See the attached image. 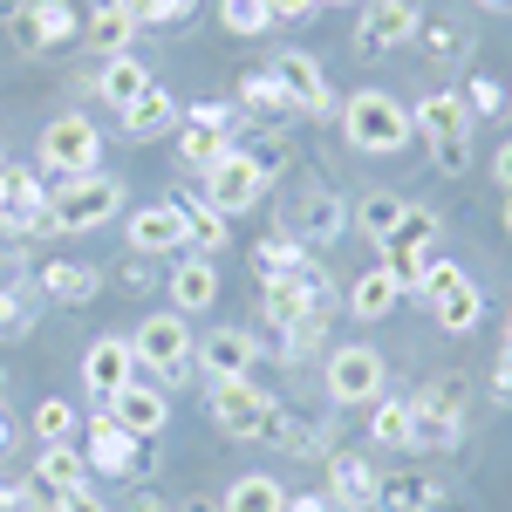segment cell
<instances>
[{
    "label": "cell",
    "instance_id": "cell-1",
    "mask_svg": "<svg viewBox=\"0 0 512 512\" xmlns=\"http://www.w3.org/2000/svg\"><path fill=\"white\" fill-rule=\"evenodd\" d=\"M342 137L362 158H396V151H410L417 130H410V110L396 103L390 89H355L342 103Z\"/></svg>",
    "mask_w": 512,
    "mask_h": 512
},
{
    "label": "cell",
    "instance_id": "cell-2",
    "mask_svg": "<svg viewBox=\"0 0 512 512\" xmlns=\"http://www.w3.org/2000/svg\"><path fill=\"white\" fill-rule=\"evenodd\" d=\"M123 198H130L123 178H103V171L62 178V185H48V233H96L123 212Z\"/></svg>",
    "mask_w": 512,
    "mask_h": 512
},
{
    "label": "cell",
    "instance_id": "cell-3",
    "mask_svg": "<svg viewBox=\"0 0 512 512\" xmlns=\"http://www.w3.org/2000/svg\"><path fill=\"white\" fill-rule=\"evenodd\" d=\"M103 164V130L82 117V110H62V117L41 130V144H35V171L41 178H89Z\"/></svg>",
    "mask_w": 512,
    "mask_h": 512
},
{
    "label": "cell",
    "instance_id": "cell-4",
    "mask_svg": "<svg viewBox=\"0 0 512 512\" xmlns=\"http://www.w3.org/2000/svg\"><path fill=\"white\" fill-rule=\"evenodd\" d=\"M130 349H137V369H151L158 376V390H171V383H185L198 369V342H192V328H185V315H151L137 335H130Z\"/></svg>",
    "mask_w": 512,
    "mask_h": 512
},
{
    "label": "cell",
    "instance_id": "cell-5",
    "mask_svg": "<svg viewBox=\"0 0 512 512\" xmlns=\"http://www.w3.org/2000/svg\"><path fill=\"white\" fill-rule=\"evenodd\" d=\"M205 417H212V431L219 437H267V417H274V396L260 390L253 376H233V383H212L205 396Z\"/></svg>",
    "mask_w": 512,
    "mask_h": 512
},
{
    "label": "cell",
    "instance_id": "cell-6",
    "mask_svg": "<svg viewBox=\"0 0 512 512\" xmlns=\"http://www.w3.org/2000/svg\"><path fill=\"white\" fill-rule=\"evenodd\" d=\"M198 192H205V205H212V212L239 219V212H253V205L267 198V171L253 164V151H239V144H233L226 158L205 171V185H198Z\"/></svg>",
    "mask_w": 512,
    "mask_h": 512
},
{
    "label": "cell",
    "instance_id": "cell-7",
    "mask_svg": "<svg viewBox=\"0 0 512 512\" xmlns=\"http://www.w3.org/2000/svg\"><path fill=\"white\" fill-rule=\"evenodd\" d=\"M437 260H444V246H437V212L410 205V212H403V226L390 233V246H383V267H390L403 287H417Z\"/></svg>",
    "mask_w": 512,
    "mask_h": 512
},
{
    "label": "cell",
    "instance_id": "cell-8",
    "mask_svg": "<svg viewBox=\"0 0 512 512\" xmlns=\"http://www.w3.org/2000/svg\"><path fill=\"white\" fill-rule=\"evenodd\" d=\"M123 239H130L137 260H171L178 246H192V226H185L178 198H158V205H137V212L123 219Z\"/></svg>",
    "mask_w": 512,
    "mask_h": 512
},
{
    "label": "cell",
    "instance_id": "cell-9",
    "mask_svg": "<svg viewBox=\"0 0 512 512\" xmlns=\"http://www.w3.org/2000/svg\"><path fill=\"white\" fill-rule=\"evenodd\" d=\"M267 76L287 96V110H308V117H328L335 110V89H328V76H321V62L308 48H280L274 62H267Z\"/></svg>",
    "mask_w": 512,
    "mask_h": 512
},
{
    "label": "cell",
    "instance_id": "cell-10",
    "mask_svg": "<svg viewBox=\"0 0 512 512\" xmlns=\"http://www.w3.org/2000/svg\"><path fill=\"white\" fill-rule=\"evenodd\" d=\"M82 458L96 478H137L144 472V437H130L110 410H96L89 431H82Z\"/></svg>",
    "mask_w": 512,
    "mask_h": 512
},
{
    "label": "cell",
    "instance_id": "cell-11",
    "mask_svg": "<svg viewBox=\"0 0 512 512\" xmlns=\"http://www.w3.org/2000/svg\"><path fill=\"white\" fill-rule=\"evenodd\" d=\"M7 28H14V41H21V55H55V48L82 41V14L69 7V0H28Z\"/></svg>",
    "mask_w": 512,
    "mask_h": 512
},
{
    "label": "cell",
    "instance_id": "cell-12",
    "mask_svg": "<svg viewBox=\"0 0 512 512\" xmlns=\"http://www.w3.org/2000/svg\"><path fill=\"white\" fill-rule=\"evenodd\" d=\"M424 28V0H369L355 21V55H390Z\"/></svg>",
    "mask_w": 512,
    "mask_h": 512
},
{
    "label": "cell",
    "instance_id": "cell-13",
    "mask_svg": "<svg viewBox=\"0 0 512 512\" xmlns=\"http://www.w3.org/2000/svg\"><path fill=\"white\" fill-rule=\"evenodd\" d=\"M233 110L226 103H192L185 123H178V158L192 164V171H212V164L233 151Z\"/></svg>",
    "mask_w": 512,
    "mask_h": 512
},
{
    "label": "cell",
    "instance_id": "cell-14",
    "mask_svg": "<svg viewBox=\"0 0 512 512\" xmlns=\"http://www.w3.org/2000/svg\"><path fill=\"white\" fill-rule=\"evenodd\" d=\"M383 396V355L369 342L328 349V403H376Z\"/></svg>",
    "mask_w": 512,
    "mask_h": 512
},
{
    "label": "cell",
    "instance_id": "cell-15",
    "mask_svg": "<svg viewBox=\"0 0 512 512\" xmlns=\"http://www.w3.org/2000/svg\"><path fill=\"white\" fill-rule=\"evenodd\" d=\"M89 485V458H82L76 444H41L35 465H28V492H35L41 512H55L69 492H82Z\"/></svg>",
    "mask_w": 512,
    "mask_h": 512
},
{
    "label": "cell",
    "instance_id": "cell-16",
    "mask_svg": "<svg viewBox=\"0 0 512 512\" xmlns=\"http://www.w3.org/2000/svg\"><path fill=\"white\" fill-rule=\"evenodd\" d=\"M144 369H137V349H130V335H96L89 349H82V390L96 396V403H110L117 390H130Z\"/></svg>",
    "mask_w": 512,
    "mask_h": 512
},
{
    "label": "cell",
    "instance_id": "cell-17",
    "mask_svg": "<svg viewBox=\"0 0 512 512\" xmlns=\"http://www.w3.org/2000/svg\"><path fill=\"white\" fill-rule=\"evenodd\" d=\"M342 233H349V205L335 198V185H308V192L294 198V219H287V239H301L308 253H321V246H335Z\"/></svg>",
    "mask_w": 512,
    "mask_h": 512
},
{
    "label": "cell",
    "instance_id": "cell-18",
    "mask_svg": "<svg viewBox=\"0 0 512 512\" xmlns=\"http://www.w3.org/2000/svg\"><path fill=\"white\" fill-rule=\"evenodd\" d=\"M335 512H376L383 506V472L369 465V458H355V451H342V458H328V492H321Z\"/></svg>",
    "mask_w": 512,
    "mask_h": 512
},
{
    "label": "cell",
    "instance_id": "cell-19",
    "mask_svg": "<svg viewBox=\"0 0 512 512\" xmlns=\"http://www.w3.org/2000/svg\"><path fill=\"white\" fill-rule=\"evenodd\" d=\"M164 294H171V315H205V308H219V260H171V274H164Z\"/></svg>",
    "mask_w": 512,
    "mask_h": 512
},
{
    "label": "cell",
    "instance_id": "cell-20",
    "mask_svg": "<svg viewBox=\"0 0 512 512\" xmlns=\"http://www.w3.org/2000/svg\"><path fill=\"white\" fill-rule=\"evenodd\" d=\"M410 130H417V137H424V144L437 151V144H458V137H472L478 123H472V110H465V96H458V89H431V96L410 110Z\"/></svg>",
    "mask_w": 512,
    "mask_h": 512
},
{
    "label": "cell",
    "instance_id": "cell-21",
    "mask_svg": "<svg viewBox=\"0 0 512 512\" xmlns=\"http://www.w3.org/2000/svg\"><path fill=\"white\" fill-rule=\"evenodd\" d=\"M253 362H260V342H253L246 328H212V335L198 342V369H205V383L253 376Z\"/></svg>",
    "mask_w": 512,
    "mask_h": 512
},
{
    "label": "cell",
    "instance_id": "cell-22",
    "mask_svg": "<svg viewBox=\"0 0 512 512\" xmlns=\"http://www.w3.org/2000/svg\"><path fill=\"white\" fill-rule=\"evenodd\" d=\"M103 410H110V417H117L130 437H164V424H171V403H164V390H158V383H144V376H137L130 390H117Z\"/></svg>",
    "mask_w": 512,
    "mask_h": 512
},
{
    "label": "cell",
    "instance_id": "cell-23",
    "mask_svg": "<svg viewBox=\"0 0 512 512\" xmlns=\"http://www.w3.org/2000/svg\"><path fill=\"white\" fill-rule=\"evenodd\" d=\"M178 123H185V110H178V96L158 82V89H144V96L123 110V137H130V144H151V137L178 130Z\"/></svg>",
    "mask_w": 512,
    "mask_h": 512
},
{
    "label": "cell",
    "instance_id": "cell-24",
    "mask_svg": "<svg viewBox=\"0 0 512 512\" xmlns=\"http://www.w3.org/2000/svg\"><path fill=\"white\" fill-rule=\"evenodd\" d=\"M144 89H158V76H151V62H137V55H110V62L96 69V96H103L117 117L144 96Z\"/></svg>",
    "mask_w": 512,
    "mask_h": 512
},
{
    "label": "cell",
    "instance_id": "cell-25",
    "mask_svg": "<svg viewBox=\"0 0 512 512\" xmlns=\"http://www.w3.org/2000/svg\"><path fill=\"white\" fill-rule=\"evenodd\" d=\"M35 287L48 301H62V308H82V301H96L103 294V274L89 267V260H48L35 274Z\"/></svg>",
    "mask_w": 512,
    "mask_h": 512
},
{
    "label": "cell",
    "instance_id": "cell-26",
    "mask_svg": "<svg viewBox=\"0 0 512 512\" xmlns=\"http://www.w3.org/2000/svg\"><path fill=\"white\" fill-rule=\"evenodd\" d=\"M417 410H410V451H444V444H458V403H444V396H410Z\"/></svg>",
    "mask_w": 512,
    "mask_h": 512
},
{
    "label": "cell",
    "instance_id": "cell-27",
    "mask_svg": "<svg viewBox=\"0 0 512 512\" xmlns=\"http://www.w3.org/2000/svg\"><path fill=\"white\" fill-rule=\"evenodd\" d=\"M130 35H137V21L123 14L117 0H96V7L82 14V41L96 48V62H110V55H130Z\"/></svg>",
    "mask_w": 512,
    "mask_h": 512
},
{
    "label": "cell",
    "instance_id": "cell-28",
    "mask_svg": "<svg viewBox=\"0 0 512 512\" xmlns=\"http://www.w3.org/2000/svg\"><path fill=\"white\" fill-rule=\"evenodd\" d=\"M403 294H410V287H403L390 267H369V274L349 287V315L355 321H383V315H396V301H403Z\"/></svg>",
    "mask_w": 512,
    "mask_h": 512
},
{
    "label": "cell",
    "instance_id": "cell-29",
    "mask_svg": "<svg viewBox=\"0 0 512 512\" xmlns=\"http://www.w3.org/2000/svg\"><path fill=\"white\" fill-rule=\"evenodd\" d=\"M403 212H410V205H403L396 192H362V198L349 205V226H355L362 239H376V246H390V233L403 226Z\"/></svg>",
    "mask_w": 512,
    "mask_h": 512
},
{
    "label": "cell",
    "instance_id": "cell-30",
    "mask_svg": "<svg viewBox=\"0 0 512 512\" xmlns=\"http://www.w3.org/2000/svg\"><path fill=\"white\" fill-rule=\"evenodd\" d=\"M437 478L431 472H390L383 478V512H437Z\"/></svg>",
    "mask_w": 512,
    "mask_h": 512
},
{
    "label": "cell",
    "instance_id": "cell-31",
    "mask_svg": "<svg viewBox=\"0 0 512 512\" xmlns=\"http://www.w3.org/2000/svg\"><path fill=\"white\" fill-rule=\"evenodd\" d=\"M219 506H226V512H287V492H280L267 472H239L233 485H226Z\"/></svg>",
    "mask_w": 512,
    "mask_h": 512
},
{
    "label": "cell",
    "instance_id": "cell-32",
    "mask_svg": "<svg viewBox=\"0 0 512 512\" xmlns=\"http://www.w3.org/2000/svg\"><path fill=\"white\" fill-rule=\"evenodd\" d=\"M171 198H178V212H185V226H192V246L212 260V253L226 246V212H212L205 192H171Z\"/></svg>",
    "mask_w": 512,
    "mask_h": 512
},
{
    "label": "cell",
    "instance_id": "cell-33",
    "mask_svg": "<svg viewBox=\"0 0 512 512\" xmlns=\"http://www.w3.org/2000/svg\"><path fill=\"white\" fill-rule=\"evenodd\" d=\"M410 396H376V410H369V437L383 444V451H410Z\"/></svg>",
    "mask_w": 512,
    "mask_h": 512
},
{
    "label": "cell",
    "instance_id": "cell-34",
    "mask_svg": "<svg viewBox=\"0 0 512 512\" xmlns=\"http://www.w3.org/2000/svg\"><path fill=\"white\" fill-rule=\"evenodd\" d=\"M431 315H437V328H444V335H472L478 321H485V294H478V280H465V287H451V294L437 301Z\"/></svg>",
    "mask_w": 512,
    "mask_h": 512
},
{
    "label": "cell",
    "instance_id": "cell-35",
    "mask_svg": "<svg viewBox=\"0 0 512 512\" xmlns=\"http://www.w3.org/2000/svg\"><path fill=\"white\" fill-rule=\"evenodd\" d=\"M28 424H35V444H76V431H82V417H76L69 396H41Z\"/></svg>",
    "mask_w": 512,
    "mask_h": 512
},
{
    "label": "cell",
    "instance_id": "cell-36",
    "mask_svg": "<svg viewBox=\"0 0 512 512\" xmlns=\"http://www.w3.org/2000/svg\"><path fill=\"white\" fill-rule=\"evenodd\" d=\"M458 96H465L472 123H485V117H506V110H512V89H506L499 76H465V89H458Z\"/></svg>",
    "mask_w": 512,
    "mask_h": 512
},
{
    "label": "cell",
    "instance_id": "cell-37",
    "mask_svg": "<svg viewBox=\"0 0 512 512\" xmlns=\"http://www.w3.org/2000/svg\"><path fill=\"white\" fill-rule=\"evenodd\" d=\"M219 28L226 35H267L274 28V0H219Z\"/></svg>",
    "mask_w": 512,
    "mask_h": 512
},
{
    "label": "cell",
    "instance_id": "cell-38",
    "mask_svg": "<svg viewBox=\"0 0 512 512\" xmlns=\"http://www.w3.org/2000/svg\"><path fill=\"white\" fill-rule=\"evenodd\" d=\"M417 41L431 48V62H465V55H472V35H465V28H451V21H424Z\"/></svg>",
    "mask_w": 512,
    "mask_h": 512
},
{
    "label": "cell",
    "instance_id": "cell-39",
    "mask_svg": "<svg viewBox=\"0 0 512 512\" xmlns=\"http://www.w3.org/2000/svg\"><path fill=\"white\" fill-rule=\"evenodd\" d=\"M117 7L137 28H178V21L192 14V0H117Z\"/></svg>",
    "mask_w": 512,
    "mask_h": 512
},
{
    "label": "cell",
    "instance_id": "cell-40",
    "mask_svg": "<svg viewBox=\"0 0 512 512\" xmlns=\"http://www.w3.org/2000/svg\"><path fill=\"white\" fill-rule=\"evenodd\" d=\"M267 437H274V444H287L294 458H315V451H321V437L308 431V424H294V417H287L280 403H274V417H267Z\"/></svg>",
    "mask_w": 512,
    "mask_h": 512
},
{
    "label": "cell",
    "instance_id": "cell-41",
    "mask_svg": "<svg viewBox=\"0 0 512 512\" xmlns=\"http://www.w3.org/2000/svg\"><path fill=\"white\" fill-rule=\"evenodd\" d=\"M239 103H246V110H260V117H280V110H287V96L274 89V76H267V69L239 76Z\"/></svg>",
    "mask_w": 512,
    "mask_h": 512
},
{
    "label": "cell",
    "instance_id": "cell-42",
    "mask_svg": "<svg viewBox=\"0 0 512 512\" xmlns=\"http://www.w3.org/2000/svg\"><path fill=\"white\" fill-rule=\"evenodd\" d=\"M35 328V301L21 287H0V335H28Z\"/></svg>",
    "mask_w": 512,
    "mask_h": 512
},
{
    "label": "cell",
    "instance_id": "cell-43",
    "mask_svg": "<svg viewBox=\"0 0 512 512\" xmlns=\"http://www.w3.org/2000/svg\"><path fill=\"white\" fill-rule=\"evenodd\" d=\"M431 164H437V171H451V178H458V171H472V137H458V144H437Z\"/></svg>",
    "mask_w": 512,
    "mask_h": 512
},
{
    "label": "cell",
    "instance_id": "cell-44",
    "mask_svg": "<svg viewBox=\"0 0 512 512\" xmlns=\"http://www.w3.org/2000/svg\"><path fill=\"white\" fill-rule=\"evenodd\" d=\"M0 512H35V492H28V478H0Z\"/></svg>",
    "mask_w": 512,
    "mask_h": 512
},
{
    "label": "cell",
    "instance_id": "cell-45",
    "mask_svg": "<svg viewBox=\"0 0 512 512\" xmlns=\"http://www.w3.org/2000/svg\"><path fill=\"white\" fill-rule=\"evenodd\" d=\"M492 390L512 396V315H506V342H499V369H492Z\"/></svg>",
    "mask_w": 512,
    "mask_h": 512
},
{
    "label": "cell",
    "instance_id": "cell-46",
    "mask_svg": "<svg viewBox=\"0 0 512 512\" xmlns=\"http://www.w3.org/2000/svg\"><path fill=\"white\" fill-rule=\"evenodd\" d=\"M55 512H110V506H103V499H96V492L82 485V492H69V499H62V506H55Z\"/></svg>",
    "mask_w": 512,
    "mask_h": 512
},
{
    "label": "cell",
    "instance_id": "cell-47",
    "mask_svg": "<svg viewBox=\"0 0 512 512\" xmlns=\"http://www.w3.org/2000/svg\"><path fill=\"white\" fill-rule=\"evenodd\" d=\"M492 185H506V192H512V137L492 151Z\"/></svg>",
    "mask_w": 512,
    "mask_h": 512
},
{
    "label": "cell",
    "instance_id": "cell-48",
    "mask_svg": "<svg viewBox=\"0 0 512 512\" xmlns=\"http://www.w3.org/2000/svg\"><path fill=\"white\" fill-rule=\"evenodd\" d=\"M321 0H274V21H308Z\"/></svg>",
    "mask_w": 512,
    "mask_h": 512
},
{
    "label": "cell",
    "instance_id": "cell-49",
    "mask_svg": "<svg viewBox=\"0 0 512 512\" xmlns=\"http://www.w3.org/2000/svg\"><path fill=\"white\" fill-rule=\"evenodd\" d=\"M123 512H171V506H164V492H130V506H123Z\"/></svg>",
    "mask_w": 512,
    "mask_h": 512
},
{
    "label": "cell",
    "instance_id": "cell-50",
    "mask_svg": "<svg viewBox=\"0 0 512 512\" xmlns=\"http://www.w3.org/2000/svg\"><path fill=\"white\" fill-rule=\"evenodd\" d=\"M287 512H335V506H328L321 492H301V499H287Z\"/></svg>",
    "mask_w": 512,
    "mask_h": 512
},
{
    "label": "cell",
    "instance_id": "cell-51",
    "mask_svg": "<svg viewBox=\"0 0 512 512\" xmlns=\"http://www.w3.org/2000/svg\"><path fill=\"white\" fill-rule=\"evenodd\" d=\"M171 512H226V506H219V499H212V492H192V499H185V506H171Z\"/></svg>",
    "mask_w": 512,
    "mask_h": 512
},
{
    "label": "cell",
    "instance_id": "cell-52",
    "mask_svg": "<svg viewBox=\"0 0 512 512\" xmlns=\"http://www.w3.org/2000/svg\"><path fill=\"white\" fill-rule=\"evenodd\" d=\"M7 444H14V417L0 410V458H7Z\"/></svg>",
    "mask_w": 512,
    "mask_h": 512
},
{
    "label": "cell",
    "instance_id": "cell-53",
    "mask_svg": "<svg viewBox=\"0 0 512 512\" xmlns=\"http://www.w3.org/2000/svg\"><path fill=\"white\" fill-rule=\"evenodd\" d=\"M478 7H485V14H512V0H478Z\"/></svg>",
    "mask_w": 512,
    "mask_h": 512
},
{
    "label": "cell",
    "instance_id": "cell-54",
    "mask_svg": "<svg viewBox=\"0 0 512 512\" xmlns=\"http://www.w3.org/2000/svg\"><path fill=\"white\" fill-rule=\"evenodd\" d=\"M506 233H512V192H506Z\"/></svg>",
    "mask_w": 512,
    "mask_h": 512
},
{
    "label": "cell",
    "instance_id": "cell-55",
    "mask_svg": "<svg viewBox=\"0 0 512 512\" xmlns=\"http://www.w3.org/2000/svg\"><path fill=\"white\" fill-rule=\"evenodd\" d=\"M321 7H355V0H321Z\"/></svg>",
    "mask_w": 512,
    "mask_h": 512
},
{
    "label": "cell",
    "instance_id": "cell-56",
    "mask_svg": "<svg viewBox=\"0 0 512 512\" xmlns=\"http://www.w3.org/2000/svg\"><path fill=\"white\" fill-rule=\"evenodd\" d=\"M0 164H7V144H0Z\"/></svg>",
    "mask_w": 512,
    "mask_h": 512
},
{
    "label": "cell",
    "instance_id": "cell-57",
    "mask_svg": "<svg viewBox=\"0 0 512 512\" xmlns=\"http://www.w3.org/2000/svg\"><path fill=\"white\" fill-rule=\"evenodd\" d=\"M376 512H383V506H376Z\"/></svg>",
    "mask_w": 512,
    "mask_h": 512
}]
</instances>
